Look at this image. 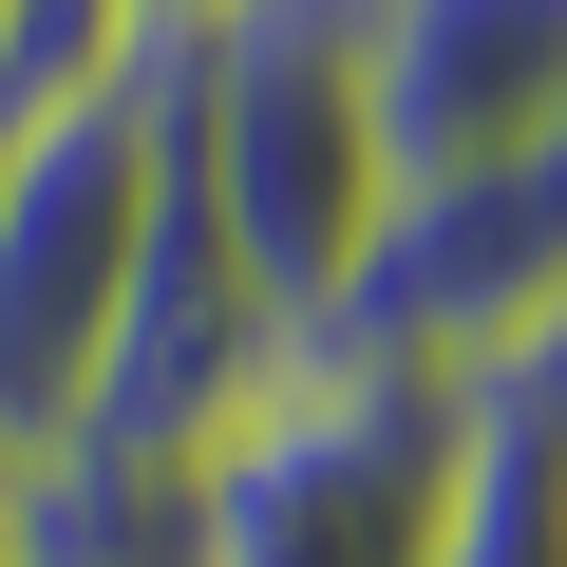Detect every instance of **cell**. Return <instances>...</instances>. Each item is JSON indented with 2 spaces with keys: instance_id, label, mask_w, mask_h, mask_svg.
Here are the masks:
<instances>
[{
  "instance_id": "cell-9",
  "label": "cell",
  "mask_w": 567,
  "mask_h": 567,
  "mask_svg": "<svg viewBox=\"0 0 567 567\" xmlns=\"http://www.w3.org/2000/svg\"><path fill=\"white\" fill-rule=\"evenodd\" d=\"M133 20H152V39H171V20H189V0H133Z\"/></svg>"
},
{
  "instance_id": "cell-7",
  "label": "cell",
  "mask_w": 567,
  "mask_h": 567,
  "mask_svg": "<svg viewBox=\"0 0 567 567\" xmlns=\"http://www.w3.org/2000/svg\"><path fill=\"white\" fill-rule=\"evenodd\" d=\"M435 567H567V379L548 360H473V454H454Z\"/></svg>"
},
{
  "instance_id": "cell-8",
  "label": "cell",
  "mask_w": 567,
  "mask_h": 567,
  "mask_svg": "<svg viewBox=\"0 0 567 567\" xmlns=\"http://www.w3.org/2000/svg\"><path fill=\"white\" fill-rule=\"evenodd\" d=\"M76 95V39H58V0H0V114H39Z\"/></svg>"
},
{
  "instance_id": "cell-1",
  "label": "cell",
  "mask_w": 567,
  "mask_h": 567,
  "mask_svg": "<svg viewBox=\"0 0 567 567\" xmlns=\"http://www.w3.org/2000/svg\"><path fill=\"white\" fill-rule=\"evenodd\" d=\"M171 95H189V189L246 246V284L284 322H341L360 265L398 227V152H379V0H189L171 20Z\"/></svg>"
},
{
  "instance_id": "cell-2",
  "label": "cell",
  "mask_w": 567,
  "mask_h": 567,
  "mask_svg": "<svg viewBox=\"0 0 567 567\" xmlns=\"http://www.w3.org/2000/svg\"><path fill=\"white\" fill-rule=\"evenodd\" d=\"M171 152H189L171 39H133L114 76H76L0 133V473L39 435H76V398L114 360V303L152 265V208H171Z\"/></svg>"
},
{
  "instance_id": "cell-4",
  "label": "cell",
  "mask_w": 567,
  "mask_h": 567,
  "mask_svg": "<svg viewBox=\"0 0 567 567\" xmlns=\"http://www.w3.org/2000/svg\"><path fill=\"white\" fill-rule=\"evenodd\" d=\"M284 341H303V322L246 284V246L208 227V189L171 152V208H152V265H133V303H114V360H95L76 435H114V454H227V416L284 379Z\"/></svg>"
},
{
  "instance_id": "cell-3",
  "label": "cell",
  "mask_w": 567,
  "mask_h": 567,
  "mask_svg": "<svg viewBox=\"0 0 567 567\" xmlns=\"http://www.w3.org/2000/svg\"><path fill=\"white\" fill-rule=\"evenodd\" d=\"M473 454V379L416 341H284V379L208 454V567H435Z\"/></svg>"
},
{
  "instance_id": "cell-5",
  "label": "cell",
  "mask_w": 567,
  "mask_h": 567,
  "mask_svg": "<svg viewBox=\"0 0 567 567\" xmlns=\"http://www.w3.org/2000/svg\"><path fill=\"white\" fill-rule=\"evenodd\" d=\"M567 133V0H379V152L398 208Z\"/></svg>"
},
{
  "instance_id": "cell-6",
  "label": "cell",
  "mask_w": 567,
  "mask_h": 567,
  "mask_svg": "<svg viewBox=\"0 0 567 567\" xmlns=\"http://www.w3.org/2000/svg\"><path fill=\"white\" fill-rule=\"evenodd\" d=\"M0 567H208V454L39 435L0 473Z\"/></svg>"
}]
</instances>
